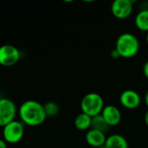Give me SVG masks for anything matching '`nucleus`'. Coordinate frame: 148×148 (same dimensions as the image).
I'll return each instance as SVG.
<instances>
[{
    "label": "nucleus",
    "instance_id": "1",
    "mask_svg": "<svg viewBox=\"0 0 148 148\" xmlns=\"http://www.w3.org/2000/svg\"><path fill=\"white\" fill-rule=\"evenodd\" d=\"M18 115L24 126L29 127L40 126L47 118L43 105L34 100L23 102L18 109Z\"/></svg>",
    "mask_w": 148,
    "mask_h": 148
},
{
    "label": "nucleus",
    "instance_id": "2",
    "mask_svg": "<svg viewBox=\"0 0 148 148\" xmlns=\"http://www.w3.org/2000/svg\"><path fill=\"white\" fill-rule=\"evenodd\" d=\"M115 49L119 52L121 57L126 59L132 58L134 57L140 50V42L132 33H122L116 40Z\"/></svg>",
    "mask_w": 148,
    "mask_h": 148
},
{
    "label": "nucleus",
    "instance_id": "3",
    "mask_svg": "<svg viewBox=\"0 0 148 148\" xmlns=\"http://www.w3.org/2000/svg\"><path fill=\"white\" fill-rule=\"evenodd\" d=\"M104 107V100L101 95L97 93H88L85 95L81 101L82 113L90 117L101 114Z\"/></svg>",
    "mask_w": 148,
    "mask_h": 148
},
{
    "label": "nucleus",
    "instance_id": "4",
    "mask_svg": "<svg viewBox=\"0 0 148 148\" xmlns=\"http://www.w3.org/2000/svg\"><path fill=\"white\" fill-rule=\"evenodd\" d=\"M24 135V124L14 120L3 127V139L7 144L18 143Z\"/></svg>",
    "mask_w": 148,
    "mask_h": 148
},
{
    "label": "nucleus",
    "instance_id": "5",
    "mask_svg": "<svg viewBox=\"0 0 148 148\" xmlns=\"http://www.w3.org/2000/svg\"><path fill=\"white\" fill-rule=\"evenodd\" d=\"M18 113L17 108L13 101L9 98H0V127H3L13 121Z\"/></svg>",
    "mask_w": 148,
    "mask_h": 148
},
{
    "label": "nucleus",
    "instance_id": "6",
    "mask_svg": "<svg viewBox=\"0 0 148 148\" xmlns=\"http://www.w3.org/2000/svg\"><path fill=\"white\" fill-rule=\"evenodd\" d=\"M21 53L19 49L10 44L0 46V65L3 67H11L20 60Z\"/></svg>",
    "mask_w": 148,
    "mask_h": 148
},
{
    "label": "nucleus",
    "instance_id": "7",
    "mask_svg": "<svg viewBox=\"0 0 148 148\" xmlns=\"http://www.w3.org/2000/svg\"><path fill=\"white\" fill-rule=\"evenodd\" d=\"M133 1L131 0H115L112 3L111 11L114 16L118 19H125L131 16L133 12Z\"/></svg>",
    "mask_w": 148,
    "mask_h": 148
},
{
    "label": "nucleus",
    "instance_id": "8",
    "mask_svg": "<svg viewBox=\"0 0 148 148\" xmlns=\"http://www.w3.org/2000/svg\"><path fill=\"white\" fill-rule=\"evenodd\" d=\"M121 104L127 109H135L141 103V98L139 93L133 89H126L120 95Z\"/></svg>",
    "mask_w": 148,
    "mask_h": 148
},
{
    "label": "nucleus",
    "instance_id": "9",
    "mask_svg": "<svg viewBox=\"0 0 148 148\" xmlns=\"http://www.w3.org/2000/svg\"><path fill=\"white\" fill-rule=\"evenodd\" d=\"M101 114L109 127H115L119 125L121 121V113L120 109L114 105L105 106Z\"/></svg>",
    "mask_w": 148,
    "mask_h": 148
},
{
    "label": "nucleus",
    "instance_id": "10",
    "mask_svg": "<svg viewBox=\"0 0 148 148\" xmlns=\"http://www.w3.org/2000/svg\"><path fill=\"white\" fill-rule=\"evenodd\" d=\"M85 140L88 145H89L90 147L94 148H101L105 145L107 136L105 133L95 129H89L86 133Z\"/></svg>",
    "mask_w": 148,
    "mask_h": 148
},
{
    "label": "nucleus",
    "instance_id": "11",
    "mask_svg": "<svg viewBox=\"0 0 148 148\" xmlns=\"http://www.w3.org/2000/svg\"><path fill=\"white\" fill-rule=\"evenodd\" d=\"M104 148H128L127 139L118 134H111L107 137Z\"/></svg>",
    "mask_w": 148,
    "mask_h": 148
},
{
    "label": "nucleus",
    "instance_id": "12",
    "mask_svg": "<svg viewBox=\"0 0 148 148\" xmlns=\"http://www.w3.org/2000/svg\"><path fill=\"white\" fill-rule=\"evenodd\" d=\"M91 122L92 117L81 113L75 119V127L80 131H88L91 128Z\"/></svg>",
    "mask_w": 148,
    "mask_h": 148
},
{
    "label": "nucleus",
    "instance_id": "13",
    "mask_svg": "<svg viewBox=\"0 0 148 148\" xmlns=\"http://www.w3.org/2000/svg\"><path fill=\"white\" fill-rule=\"evenodd\" d=\"M134 23L138 29L148 32V9L138 12L134 19Z\"/></svg>",
    "mask_w": 148,
    "mask_h": 148
},
{
    "label": "nucleus",
    "instance_id": "14",
    "mask_svg": "<svg viewBox=\"0 0 148 148\" xmlns=\"http://www.w3.org/2000/svg\"><path fill=\"white\" fill-rule=\"evenodd\" d=\"M109 126L106 122V121L103 119L101 114L96 115L95 117H92V122H91V128L95 129L102 133H106L109 129Z\"/></svg>",
    "mask_w": 148,
    "mask_h": 148
},
{
    "label": "nucleus",
    "instance_id": "15",
    "mask_svg": "<svg viewBox=\"0 0 148 148\" xmlns=\"http://www.w3.org/2000/svg\"><path fill=\"white\" fill-rule=\"evenodd\" d=\"M44 111L47 115V117H54L58 114L60 111V108L57 103L54 101H49L43 105Z\"/></svg>",
    "mask_w": 148,
    "mask_h": 148
},
{
    "label": "nucleus",
    "instance_id": "16",
    "mask_svg": "<svg viewBox=\"0 0 148 148\" xmlns=\"http://www.w3.org/2000/svg\"><path fill=\"white\" fill-rule=\"evenodd\" d=\"M110 56H111V57H112V58H114V59H117V58H120V57H121V56H120L119 52L117 51V49H116L115 48L111 51Z\"/></svg>",
    "mask_w": 148,
    "mask_h": 148
},
{
    "label": "nucleus",
    "instance_id": "17",
    "mask_svg": "<svg viewBox=\"0 0 148 148\" xmlns=\"http://www.w3.org/2000/svg\"><path fill=\"white\" fill-rule=\"evenodd\" d=\"M143 74H144L145 77L148 80V60L144 63V66H143Z\"/></svg>",
    "mask_w": 148,
    "mask_h": 148
},
{
    "label": "nucleus",
    "instance_id": "18",
    "mask_svg": "<svg viewBox=\"0 0 148 148\" xmlns=\"http://www.w3.org/2000/svg\"><path fill=\"white\" fill-rule=\"evenodd\" d=\"M0 148H7V143L3 140V139H0Z\"/></svg>",
    "mask_w": 148,
    "mask_h": 148
},
{
    "label": "nucleus",
    "instance_id": "19",
    "mask_svg": "<svg viewBox=\"0 0 148 148\" xmlns=\"http://www.w3.org/2000/svg\"><path fill=\"white\" fill-rule=\"evenodd\" d=\"M144 121H145V123L147 125V127H148V110L146 112L145 114V116H144Z\"/></svg>",
    "mask_w": 148,
    "mask_h": 148
},
{
    "label": "nucleus",
    "instance_id": "20",
    "mask_svg": "<svg viewBox=\"0 0 148 148\" xmlns=\"http://www.w3.org/2000/svg\"><path fill=\"white\" fill-rule=\"evenodd\" d=\"M145 104H146L147 108H148V90L147 91L146 95H145Z\"/></svg>",
    "mask_w": 148,
    "mask_h": 148
},
{
    "label": "nucleus",
    "instance_id": "21",
    "mask_svg": "<svg viewBox=\"0 0 148 148\" xmlns=\"http://www.w3.org/2000/svg\"><path fill=\"white\" fill-rule=\"evenodd\" d=\"M146 42H147V43L148 44V32L147 34V36H146Z\"/></svg>",
    "mask_w": 148,
    "mask_h": 148
},
{
    "label": "nucleus",
    "instance_id": "22",
    "mask_svg": "<svg viewBox=\"0 0 148 148\" xmlns=\"http://www.w3.org/2000/svg\"><path fill=\"white\" fill-rule=\"evenodd\" d=\"M101 148H104V147H101Z\"/></svg>",
    "mask_w": 148,
    "mask_h": 148
}]
</instances>
